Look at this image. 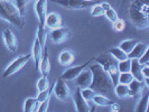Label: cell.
<instances>
[{
    "label": "cell",
    "instance_id": "6da1fadb",
    "mask_svg": "<svg viewBox=\"0 0 149 112\" xmlns=\"http://www.w3.org/2000/svg\"><path fill=\"white\" fill-rule=\"evenodd\" d=\"M128 13L136 28L146 29L149 26V0H132Z\"/></svg>",
    "mask_w": 149,
    "mask_h": 112
},
{
    "label": "cell",
    "instance_id": "7a4b0ae2",
    "mask_svg": "<svg viewBox=\"0 0 149 112\" xmlns=\"http://www.w3.org/2000/svg\"><path fill=\"white\" fill-rule=\"evenodd\" d=\"M90 70L92 72V82L90 88L100 93L110 92L113 88V83L104 68L99 63H95L90 66Z\"/></svg>",
    "mask_w": 149,
    "mask_h": 112
},
{
    "label": "cell",
    "instance_id": "3957f363",
    "mask_svg": "<svg viewBox=\"0 0 149 112\" xmlns=\"http://www.w3.org/2000/svg\"><path fill=\"white\" fill-rule=\"evenodd\" d=\"M0 19L6 20L19 29H22L25 25V20L15 3L9 0H0Z\"/></svg>",
    "mask_w": 149,
    "mask_h": 112
},
{
    "label": "cell",
    "instance_id": "277c9868",
    "mask_svg": "<svg viewBox=\"0 0 149 112\" xmlns=\"http://www.w3.org/2000/svg\"><path fill=\"white\" fill-rule=\"evenodd\" d=\"M95 61L107 71V73L109 74L112 83H113V86H114V84H117L118 76H119V71H118V67H117V61L114 60L109 53L101 54L99 57L95 58Z\"/></svg>",
    "mask_w": 149,
    "mask_h": 112
},
{
    "label": "cell",
    "instance_id": "5b68a950",
    "mask_svg": "<svg viewBox=\"0 0 149 112\" xmlns=\"http://www.w3.org/2000/svg\"><path fill=\"white\" fill-rule=\"evenodd\" d=\"M52 2L68 10H82L97 3L93 0H52Z\"/></svg>",
    "mask_w": 149,
    "mask_h": 112
},
{
    "label": "cell",
    "instance_id": "8992f818",
    "mask_svg": "<svg viewBox=\"0 0 149 112\" xmlns=\"http://www.w3.org/2000/svg\"><path fill=\"white\" fill-rule=\"evenodd\" d=\"M30 58H31V54H25V55H20V56H18L17 58L13 60L10 62V64L6 67V70H5L2 76H3L5 79H7L9 76L14 75L15 73H17L18 71H20L22 67L29 62Z\"/></svg>",
    "mask_w": 149,
    "mask_h": 112
},
{
    "label": "cell",
    "instance_id": "52a82bcc",
    "mask_svg": "<svg viewBox=\"0 0 149 112\" xmlns=\"http://www.w3.org/2000/svg\"><path fill=\"white\" fill-rule=\"evenodd\" d=\"M52 92L56 97V99H58L60 101H66V100H68L70 95H71V90L68 88L66 81L63 80L62 77L56 79L55 83L53 84Z\"/></svg>",
    "mask_w": 149,
    "mask_h": 112
},
{
    "label": "cell",
    "instance_id": "ba28073f",
    "mask_svg": "<svg viewBox=\"0 0 149 112\" xmlns=\"http://www.w3.org/2000/svg\"><path fill=\"white\" fill-rule=\"evenodd\" d=\"M92 61L93 60H90V61H88L86 63L81 64V65H76V66H71V67L68 66L66 70L62 73L61 77H62L63 80H65V81H74L75 79H76V76L80 74Z\"/></svg>",
    "mask_w": 149,
    "mask_h": 112
},
{
    "label": "cell",
    "instance_id": "9c48e42d",
    "mask_svg": "<svg viewBox=\"0 0 149 112\" xmlns=\"http://www.w3.org/2000/svg\"><path fill=\"white\" fill-rule=\"evenodd\" d=\"M2 39H3V44L6 46L9 52H17L18 49V42L15 34L13 33V30L6 28L2 31Z\"/></svg>",
    "mask_w": 149,
    "mask_h": 112
},
{
    "label": "cell",
    "instance_id": "30bf717a",
    "mask_svg": "<svg viewBox=\"0 0 149 112\" xmlns=\"http://www.w3.org/2000/svg\"><path fill=\"white\" fill-rule=\"evenodd\" d=\"M68 37H70V30L65 27H63V26L58 27V28H55V29H52L51 34H49V38L54 44H62Z\"/></svg>",
    "mask_w": 149,
    "mask_h": 112
},
{
    "label": "cell",
    "instance_id": "8fae6325",
    "mask_svg": "<svg viewBox=\"0 0 149 112\" xmlns=\"http://www.w3.org/2000/svg\"><path fill=\"white\" fill-rule=\"evenodd\" d=\"M72 99H73V102H74L75 110L77 112L90 111L89 103L83 99L82 94H81V91H80V88H77V89L74 91V93H73V95H72Z\"/></svg>",
    "mask_w": 149,
    "mask_h": 112
},
{
    "label": "cell",
    "instance_id": "7c38bea8",
    "mask_svg": "<svg viewBox=\"0 0 149 112\" xmlns=\"http://www.w3.org/2000/svg\"><path fill=\"white\" fill-rule=\"evenodd\" d=\"M45 27L48 28V29H55V28H58L62 27L63 25V20H62V17L60 14L57 13H49V14H46L45 16Z\"/></svg>",
    "mask_w": 149,
    "mask_h": 112
},
{
    "label": "cell",
    "instance_id": "4fadbf2b",
    "mask_svg": "<svg viewBox=\"0 0 149 112\" xmlns=\"http://www.w3.org/2000/svg\"><path fill=\"white\" fill-rule=\"evenodd\" d=\"M75 82L77 88L83 89V88H90L91 82H92V72L90 68H84L80 74L76 76L75 79Z\"/></svg>",
    "mask_w": 149,
    "mask_h": 112
},
{
    "label": "cell",
    "instance_id": "5bb4252c",
    "mask_svg": "<svg viewBox=\"0 0 149 112\" xmlns=\"http://www.w3.org/2000/svg\"><path fill=\"white\" fill-rule=\"evenodd\" d=\"M145 88H146V85H145L143 81H138V80L134 79V80L130 82V84H129L130 97H134V99H139V97H141L142 91H143Z\"/></svg>",
    "mask_w": 149,
    "mask_h": 112
},
{
    "label": "cell",
    "instance_id": "9a60e30c",
    "mask_svg": "<svg viewBox=\"0 0 149 112\" xmlns=\"http://www.w3.org/2000/svg\"><path fill=\"white\" fill-rule=\"evenodd\" d=\"M38 71L42 73L43 76H47L49 74V71H51V61H49V55L47 52V48L43 49V55H42V60L39 63V66H38Z\"/></svg>",
    "mask_w": 149,
    "mask_h": 112
},
{
    "label": "cell",
    "instance_id": "2e32d148",
    "mask_svg": "<svg viewBox=\"0 0 149 112\" xmlns=\"http://www.w3.org/2000/svg\"><path fill=\"white\" fill-rule=\"evenodd\" d=\"M75 60V54L73 51L71 49H63L60 53V56H58V62L62 66L68 67L73 64V62Z\"/></svg>",
    "mask_w": 149,
    "mask_h": 112
},
{
    "label": "cell",
    "instance_id": "e0dca14e",
    "mask_svg": "<svg viewBox=\"0 0 149 112\" xmlns=\"http://www.w3.org/2000/svg\"><path fill=\"white\" fill-rule=\"evenodd\" d=\"M43 49L44 47L40 45L39 40L37 39V37L35 38L34 40V45H33V49H31V57L34 60V63H35V67L38 70V66H39V63H40V60H42V55H43Z\"/></svg>",
    "mask_w": 149,
    "mask_h": 112
},
{
    "label": "cell",
    "instance_id": "ac0fdd59",
    "mask_svg": "<svg viewBox=\"0 0 149 112\" xmlns=\"http://www.w3.org/2000/svg\"><path fill=\"white\" fill-rule=\"evenodd\" d=\"M35 11L39 24H44L45 16L47 14V0H36Z\"/></svg>",
    "mask_w": 149,
    "mask_h": 112
},
{
    "label": "cell",
    "instance_id": "d6986e66",
    "mask_svg": "<svg viewBox=\"0 0 149 112\" xmlns=\"http://www.w3.org/2000/svg\"><path fill=\"white\" fill-rule=\"evenodd\" d=\"M148 48L149 47L147 43H141V42L138 43V42H137V44L134 46V48L131 49V52L128 54V58H130V60H131V58H137V60H138Z\"/></svg>",
    "mask_w": 149,
    "mask_h": 112
},
{
    "label": "cell",
    "instance_id": "ffe728a7",
    "mask_svg": "<svg viewBox=\"0 0 149 112\" xmlns=\"http://www.w3.org/2000/svg\"><path fill=\"white\" fill-rule=\"evenodd\" d=\"M141 64L138 62L137 58H131V67H130V73L132 74L134 79L138 81H143V77L141 75Z\"/></svg>",
    "mask_w": 149,
    "mask_h": 112
},
{
    "label": "cell",
    "instance_id": "44dd1931",
    "mask_svg": "<svg viewBox=\"0 0 149 112\" xmlns=\"http://www.w3.org/2000/svg\"><path fill=\"white\" fill-rule=\"evenodd\" d=\"M114 94L120 99H127L130 97V90H129V85L127 84H114Z\"/></svg>",
    "mask_w": 149,
    "mask_h": 112
},
{
    "label": "cell",
    "instance_id": "7402d4cb",
    "mask_svg": "<svg viewBox=\"0 0 149 112\" xmlns=\"http://www.w3.org/2000/svg\"><path fill=\"white\" fill-rule=\"evenodd\" d=\"M38 105H39V102L37 101L36 97H27L25 100V102H24L22 110L25 112L38 111Z\"/></svg>",
    "mask_w": 149,
    "mask_h": 112
},
{
    "label": "cell",
    "instance_id": "603a6c76",
    "mask_svg": "<svg viewBox=\"0 0 149 112\" xmlns=\"http://www.w3.org/2000/svg\"><path fill=\"white\" fill-rule=\"evenodd\" d=\"M92 102L94 103L97 106H102V108H105V106H110V105L113 103V101L108 99L107 97H104L103 94H95L93 99H92Z\"/></svg>",
    "mask_w": 149,
    "mask_h": 112
},
{
    "label": "cell",
    "instance_id": "cb8c5ba5",
    "mask_svg": "<svg viewBox=\"0 0 149 112\" xmlns=\"http://www.w3.org/2000/svg\"><path fill=\"white\" fill-rule=\"evenodd\" d=\"M149 103V94H143L141 97H139L138 103L136 105V112H146L148 110Z\"/></svg>",
    "mask_w": 149,
    "mask_h": 112
},
{
    "label": "cell",
    "instance_id": "d4e9b609",
    "mask_svg": "<svg viewBox=\"0 0 149 112\" xmlns=\"http://www.w3.org/2000/svg\"><path fill=\"white\" fill-rule=\"evenodd\" d=\"M108 53L111 55L112 57L114 58V60L117 61V62H119V61H123L128 58V54L127 53H125L120 47H113L111 49H109Z\"/></svg>",
    "mask_w": 149,
    "mask_h": 112
},
{
    "label": "cell",
    "instance_id": "484cf974",
    "mask_svg": "<svg viewBox=\"0 0 149 112\" xmlns=\"http://www.w3.org/2000/svg\"><path fill=\"white\" fill-rule=\"evenodd\" d=\"M37 39L39 40L40 45L45 47L46 44V38H47V33H46V27H45V24H39L37 28V35H36Z\"/></svg>",
    "mask_w": 149,
    "mask_h": 112
},
{
    "label": "cell",
    "instance_id": "4316f807",
    "mask_svg": "<svg viewBox=\"0 0 149 112\" xmlns=\"http://www.w3.org/2000/svg\"><path fill=\"white\" fill-rule=\"evenodd\" d=\"M137 44V40H134V39H126V40H123V42H121L119 45V47L125 53H129L131 52V49L134 48V46Z\"/></svg>",
    "mask_w": 149,
    "mask_h": 112
},
{
    "label": "cell",
    "instance_id": "83f0119b",
    "mask_svg": "<svg viewBox=\"0 0 149 112\" xmlns=\"http://www.w3.org/2000/svg\"><path fill=\"white\" fill-rule=\"evenodd\" d=\"M117 67L119 73H125V72H130V67H131V60L126 58L123 61H119L117 63Z\"/></svg>",
    "mask_w": 149,
    "mask_h": 112
},
{
    "label": "cell",
    "instance_id": "f1b7e54d",
    "mask_svg": "<svg viewBox=\"0 0 149 112\" xmlns=\"http://www.w3.org/2000/svg\"><path fill=\"white\" fill-rule=\"evenodd\" d=\"M81 91V94H82L83 99L86 101V102H91L93 97L97 94V92L91 88H83V89H80Z\"/></svg>",
    "mask_w": 149,
    "mask_h": 112
},
{
    "label": "cell",
    "instance_id": "f546056e",
    "mask_svg": "<svg viewBox=\"0 0 149 112\" xmlns=\"http://www.w3.org/2000/svg\"><path fill=\"white\" fill-rule=\"evenodd\" d=\"M132 80H134L132 74H131L130 72H125V73H119L117 83H121V84H127V85H129Z\"/></svg>",
    "mask_w": 149,
    "mask_h": 112
},
{
    "label": "cell",
    "instance_id": "4dcf8cb0",
    "mask_svg": "<svg viewBox=\"0 0 149 112\" xmlns=\"http://www.w3.org/2000/svg\"><path fill=\"white\" fill-rule=\"evenodd\" d=\"M29 3V0H15V6L17 7L19 14L22 16L25 15L26 13V8H27V5Z\"/></svg>",
    "mask_w": 149,
    "mask_h": 112
},
{
    "label": "cell",
    "instance_id": "1f68e13d",
    "mask_svg": "<svg viewBox=\"0 0 149 112\" xmlns=\"http://www.w3.org/2000/svg\"><path fill=\"white\" fill-rule=\"evenodd\" d=\"M104 15V10L103 8L101 7L100 3H94L92 7H91V16L93 17H100V16Z\"/></svg>",
    "mask_w": 149,
    "mask_h": 112
},
{
    "label": "cell",
    "instance_id": "d6a6232c",
    "mask_svg": "<svg viewBox=\"0 0 149 112\" xmlns=\"http://www.w3.org/2000/svg\"><path fill=\"white\" fill-rule=\"evenodd\" d=\"M52 91H53V86H52V89H49V88H48V89L44 90V91L38 92L37 97H36L38 102L45 101L46 99H49V97H51V94H52Z\"/></svg>",
    "mask_w": 149,
    "mask_h": 112
},
{
    "label": "cell",
    "instance_id": "836d02e7",
    "mask_svg": "<svg viewBox=\"0 0 149 112\" xmlns=\"http://www.w3.org/2000/svg\"><path fill=\"white\" fill-rule=\"evenodd\" d=\"M36 86H37L38 92H40V91H44V90L48 89V88H49V82H48L47 77H46V76H43V77H40V79H39V80L37 81V84H36Z\"/></svg>",
    "mask_w": 149,
    "mask_h": 112
},
{
    "label": "cell",
    "instance_id": "e575fe53",
    "mask_svg": "<svg viewBox=\"0 0 149 112\" xmlns=\"http://www.w3.org/2000/svg\"><path fill=\"white\" fill-rule=\"evenodd\" d=\"M104 16L107 17V19L111 22H116V20L119 18V16H118V14H117V11H116L113 8H109L108 10H105Z\"/></svg>",
    "mask_w": 149,
    "mask_h": 112
},
{
    "label": "cell",
    "instance_id": "d590c367",
    "mask_svg": "<svg viewBox=\"0 0 149 112\" xmlns=\"http://www.w3.org/2000/svg\"><path fill=\"white\" fill-rule=\"evenodd\" d=\"M113 24V29L116 30V31H122V30L125 29V27H126V22H125V20L123 19H117L116 22H112Z\"/></svg>",
    "mask_w": 149,
    "mask_h": 112
},
{
    "label": "cell",
    "instance_id": "8d00e7d4",
    "mask_svg": "<svg viewBox=\"0 0 149 112\" xmlns=\"http://www.w3.org/2000/svg\"><path fill=\"white\" fill-rule=\"evenodd\" d=\"M51 99V97H49ZM49 99H46L45 101L39 102L38 105V112H46L48 110V105H49Z\"/></svg>",
    "mask_w": 149,
    "mask_h": 112
},
{
    "label": "cell",
    "instance_id": "74e56055",
    "mask_svg": "<svg viewBox=\"0 0 149 112\" xmlns=\"http://www.w3.org/2000/svg\"><path fill=\"white\" fill-rule=\"evenodd\" d=\"M149 49V48H148ZM147 49L146 52L142 54L141 56L138 58V62L141 64V65H146V64H148V61H149V57H148V53H149V51Z\"/></svg>",
    "mask_w": 149,
    "mask_h": 112
},
{
    "label": "cell",
    "instance_id": "f35d334b",
    "mask_svg": "<svg viewBox=\"0 0 149 112\" xmlns=\"http://www.w3.org/2000/svg\"><path fill=\"white\" fill-rule=\"evenodd\" d=\"M141 75L143 79H148L149 77V67L148 64L146 65H142L141 66Z\"/></svg>",
    "mask_w": 149,
    "mask_h": 112
},
{
    "label": "cell",
    "instance_id": "ab89813d",
    "mask_svg": "<svg viewBox=\"0 0 149 112\" xmlns=\"http://www.w3.org/2000/svg\"><path fill=\"white\" fill-rule=\"evenodd\" d=\"M111 111H113V112H118L120 110V105H119V103H116V102H113L111 105Z\"/></svg>",
    "mask_w": 149,
    "mask_h": 112
},
{
    "label": "cell",
    "instance_id": "60d3db41",
    "mask_svg": "<svg viewBox=\"0 0 149 112\" xmlns=\"http://www.w3.org/2000/svg\"><path fill=\"white\" fill-rule=\"evenodd\" d=\"M100 5H101V7L103 8V10H108V9H109V8H111V5H110V3H109V2H102V3H100Z\"/></svg>",
    "mask_w": 149,
    "mask_h": 112
},
{
    "label": "cell",
    "instance_id": "b9f144b4",
    "mask_svg": "<svg viewBox=\"0 0 149 112\" xmlns=\"http://www.w3.org/2000/svg\"><path fill=\"white\" fill-rule=\"evenodd\" d=\"M9 1H11V0H9Z\"/></svg>",
    "mask_w": 149,
    "mask_h": 112
}]
</instances>
